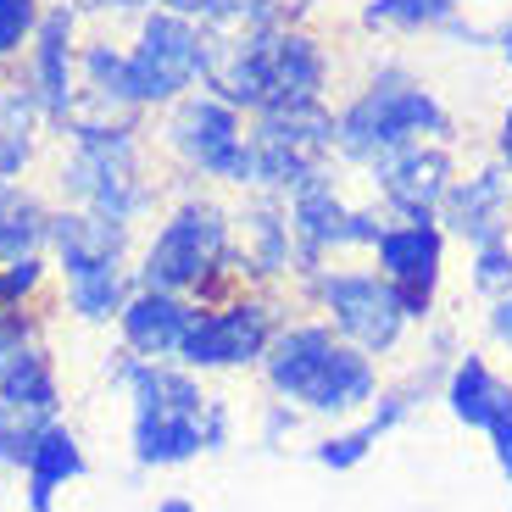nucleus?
<instances>
[{
    "instance_id": "f257e3e1",
    "label": "nucleus",
    "mask_w": 512,
    "mask_h": 512,
    "mask_svg": "<svg viewBox=\"0 0 512 512\" xmlns=\"http://www.w3.org/2000/svg\"><path fill=\"white\" fill-rule=\"evenodd\" d=\"M201 90L223 95L245 117L273 106L329 101L334 90V51L318 28L290 23H229L206 28Z\"/></svg>"
},
{
    "instance_id": "f03ea898",
    "label": "nucleus",
    "mask_w": 512,
    "mask_h": 512,
    "mask_svg": "<svg viewBox=\"0 0 512 512\" xmlns=\"http://www.w3.org/2000/svg\"><path fill=\"white\" fill-rule=\"evenodd\" d=\"M134 284L190 295L195 307L251 290L240 262H234V206L218 201L212 190L184 184L156 218V229L145 234V245L134 251Z\"/></svg>"
},
{
    "instance_id": "7ed1b4c3",
    "label": "nucleus",
    "mask_w": 512,
    "mask_h": 512,
    "mask_svg": "<svg viewBox=\"0 0 512 512\" xmlns=\"http://www.w3.org/2000/svg\"><path fill=\"white\" fill-rule=\"evenodd\" d=\"M268 396L301 407L307 418H351L368 412L373 396L384 390L379 357L357 351L351 340L334 334V323L323 318H284L273 346L256 362Z\"/></svg>"
},
{
    "instance_id": "20e7f679",
    "label": "nucleus",
    "mask_w": 512,
    "mask_h": 512,
    "mask_svg": "<svg viewBox=\"0 0 512 512\" xmlns=\"http://www.w3.org/2000/svg\"><path fill=\"white\" fill-rule=\"evenodd\" d=\"M423 140L457 145V117L407 62H379L346 101L334 106V156L351 173H368L384 156Z\"/></svg>"
},
{
    "instance_id": "39448f33",
    "label": "nucleus",
    "mask_w": 512,
    "mask_h": 512,
    "mask_svg": "<svg viewBox=\"0 0 512 512\" xmlns=\"http://www.w3.org/2000/svg\"><path fill=\"white\" fill-rule=\"evenodd\" d=\"M56 206H90L112 223L140 229L167 195L156 140L145 128L134 134H101V140H62V156L51 167Z\"/></svg>"
},
{
    "instance_id": "423d86ee",
    "label": "nucleus",
    "mask_w": 512,
    "mask_h": 512,
    "mask_svg": "<svg viewBox=\"0 0 512 512\" xmlns=\"http://www.w3.org/2000/svg\"><path fill=\"white\" fill-rule=\"evenodd\" d=\"M156 156L173 162V179L223 184L234 195L262 190L251 151V117L212 90H190L184 101L167 106L162 123H156Z\"/></svg>"
},
{
    "instance_id": "0eeeda50",
    "label": "nucleus",
    "mask_w": 512,
    "mask_h": 512,
    "mask_svg": "<svg viewBox=\"0 0 512 512\" xmlns=\"http://www.w3.org/2000/svg\"><path fill=\"white\" fill-rule=\"evenodd\" d=\"M346 173L351 167H323V173H312L307 184H295L290 195H284V206H290V229H295V279L290 290H301L307 279H318L329 262H340V256L351 251H373L384 234V206L373 201H357V195L346 190Z\"/></svg>"
},
{
    "instance_id": "6e6552de",
    "label": "nucleus",
    "mask_w": 512,
    "mask_h": 512,
    "mask_svg": "<svg viewBox=\"0 0 512 512\" xmlns=\"http://www.w3.org/2000/svg\"><path fill=\"white\" fill-rule=\"evenodd\" d=\"M307 312H318L323 323H334L340 340H351L368 357H396L407 340V312H401L396 284L379 268H351V262H329L318 279H307L301 290H290Z\"/></svg>"
},
{
    "instance_id": "1a4fd4ad",
    "label": "nucleus",
    "mask_w": 512,
    "mask_h": 512,
    "mask_svg": "<svg viewBox=\"0 0 512 512\" xmlns=\"http://www.w3.org/2000/svg\"><path fill=\"white\" fill-rule=\"evenodd\" d=\"M284 318H290L284 290H240L229 301L195 307L190 334H184V346L173 362H184L201 379H212V373H245L262 362V351L273 346V334H279Z\"/></svg>"
},
{
    "instance_id": "9d476101",
    "label": "nucleus",
    "mask_w": 512,
    "mask_h": 512,
    "mask_svg": "<svg viewBox=\"0 0 512 512\" xmlns=\"http://www.w3.org/2000/svg\"><path fill=\"white\" fill-rule=\"evenodd\" d=\"M201 62H206V28L184 12L151 6L134 17V39H128V84L145 112H167L190 90H201Z\"/></svg>"
},
{
    "instance_id": "9b49d317",
    "label": "nucleus",
    "mask_w": 512,
    "mask_h": 512,
    "mask_svg": "<svg viewBox=\"0 0 512 512\" xmlns=\"http://www.w3.org/2000/svg\"><path fill=\"white\" fill-rule=\"evenodd\" d=\"M251 151H256V179L262 190L290 195L312 173L334 167V106L307 101V106H273L251 117Z\"/></svg>"
},
{
    "instance_id": "f8f14e48",
    "label": "nucleus",
    "mask_w": 512,
    "mask_h": 512,
    "mask_svg": "<svg viewBox=\"0 0 512 512\" xmlns=\"http://www.w3.org/2000/svg\"><path fill=\"white\" fill-rule=\"evenodd\" d=\"M446 245H451V234L440 229L435 218H423V223L390 218V223H384V234H379V245L368 251L373 268L396 284L407 323H423V329L435 323L440 284H446Z\"/></svg>"
},
{
    "instance_id": "ddd939ff",
    "label": "nucleus",
    "mask_w": 512,
    "mask_h": 512,
    "mask_svg": "<svg viewBox=\"0 0 512 512\" xmlns=\"http://www.w3.org/2000/svg\"><path fill=\"white\" fill-rule=\"evenodd\" d=\"M457 173H462L457 145L423 140V145H407V151L384 156L379 167H368V195L384 206V218H401V223L435 218L440 223V201L457 184Z\"/></svg>"
},
{
    "instance_id": "4468645a",
    "label": "nucleus",
    "mask_w": 512,
    "mask_h": 512,
    "mask_svg": "<svg viewBox=\"0 0 512 512\" xmlns=\"http://www.w3.org/2000/svg\"><path fill=\"white\" fill-rule=\"evenodd\" d=\"M78 45H84V12L73 0H45L39 12V28L28 39V51L17 56V73L34 84V95L51 112V128L62 134L67 112H73L78 95Z\"/></svg>"
},
{
    "instance_id": "2eb2a0df",
    "label": "nucleus",
    "mask_w": 512,
    "mask_h": 512,
    "mask_svg": "<svg viewBox=\"0 0 512 512\" xmlns=\"http://www.w3.org/2000/svg\"><path fill=\"white\" fill-rule=\"evenodd\" d=\"M234 262L251 290H290L295 279V229L290 206L273 190H245L234 201Z\"/></svg>"
},
{
    "instance_id": "dca6fc26",
    "label": "nucleus",
    "mask_w": 512,
    "mask_h": 512,
    "mask_svg": "<svg viewBox=\"0 0 512 512\" xmlns=\"http://www.w3.org/2000/svg\"><path fill=\"white\" fill-rule=\"evenodd\" d=\"M440 229L462 245H485L496 234H512V173L496 156L457 173V184L440 201Z\"/></svg>"
},
{
    "instance_id": "f3484780",
    "label": "nucleus",
    "mask_w": 512,
    "mask_h": 512,
    "mask_svg": "<svg viewBox=\"0 0 512 512\" xmlns=\"http://www.w3.org/2000/svg\"><path fill=\"white\" fill-rule=\"evenodd\" d=\"M134 251H140V240H134L128 223H112L101 212H90V206H56L51 212V245H45V256H51L56 279L84 273V268L134 262Z\"/></svg>"
},
{
    "instance_id": "a211bd4d",
    "label": "nucleus",
    "mask_w": 512,
    "mask_h": 512,
    "mask_svg": "<svg viewBox=\"0 0 512 512\" xmlns=\"http://www.w3.org/2000/svg\"><path fill=\"white\" fill-rule=\"evenodd\" d=\"M195 318V301L190 295H173V290H134L128 307L117 312V346H128L134 357H151V362H173L190 334Z\"/></svg>"
},
{
    "instance_id": "6ab92c4d",
    "label": "nucleus",
    "mask_w": 512,
    "mask_h": 512,
    "mask_svg": "<svg viewBox=\"0 0 512 512\" xmlns=\"http://www.w3.org/2000/svg\"><path fill=\"white\" fill-rule=\"evenodd\" d=\"M51 140H56L51 112L12 62V78L0 84V179H28Z\"/></svg>"
},
{
    "instance_id": "aec40b11",
    "label": "nucleus",
    "mask_w": 512,
    "mask_h": 512,
    "mask_svg": "<svg viewBox=\"0 0 512 512\" xmlns=\"http://www.w3.org/2000/svg\"><path fill=\"white\" fill-rule=\"evenodd\" d=\"M62 407L67 401H62V373H56L51 340L0 357V412L28 418V423H56Z\"/></svg>"
},
{
    "instance_id": "412c9836",
    "label": "nucleus",
    "mask_w": 512,
    "mask_h": 512,
    "mask_svg": "<svg viewBox=\"0 0 512 512\" xmlns=\"http://www.w3.org/2000/svg\"><path fill=\"white\" fill-rule=\"evenodd\" d=\"M84 474H90V457H84V440L73 435V423L67 418L45 423L28 468L17 474L23 479V507L28 512H56V496H62L67 485H78Z\"/></svg>"
},
{
    "instance_id": "4be33fe9",
    "label": "nucleus",
    "mask_w": 512,
    "mask_h": 512,
    "mask_svg": "<svg viewBox=\"0 0 512 512\" xmlns=\"http://www.w3.org/2000/svg\"><path fill=\"white\" fill-rule=\"evenodd\" d=\"M507 390H512V379H501L496 362H490L485 351L462 346L457 357H451V368H446L440 401H446V412L462 423V429H479V435H485L490 418H496L501 401H507Z\"/></svg>"
},
{
    "instance_id": "5701e85b",
    "label": "nucleus",
    "mask_w": 512,
    "mask_h": 512,
    "mask_svg": "<svg viewBox=\"0 0 512 512\" xmlns=\"http://www.w3.org/2000/svg\"><path fill=\"white\" fill-rule=\"evenodd\" d=\"M128 457L145 474L162 468H190L201 451V418H179V412H128Z\"/></svg>"
},
{
    "instance_id": "b1692460",
    "label": "nucleus",
    "mask_w": 512,
    "mask_h": 512,
    "mask_svg": "<svg viewBox=\"0 0 512 512\" xmlns=\"http://www.w3.org/2000/svg\"><path fill=\"white\" fill-rule=\"evenodd\" d=\"M140 290L134 284V262H112V268H84V273H67L56 279V301L73 323L84 329H106L117 323V312L128 307V295Z\"/></svg>"
},
{
    "instance_id": "393cba45",
    "label": "nucleus",
    "mask_w": 512,
    "mask_h": 512,
    "mask_svg": "<svg viewBox=\"0 0 512 512\" xmlns=\"http://www.w3.org/2000/svg\"><path fill=\"white\" fill-rule=\"evenodd\" d=\"M51 212L45 190L23 179H0V262H17V256H45L51 245Z\"/></svg>"
},
{
    "instance_id": "a878e982",
    "label": "nucleus",
    "mask_w": 512,
    "mask_h": 512,
    "mask_svg": "<svg viewBox=\"0 0 512 512\" xmlns=\"http://www.w3.org/2000/svg\"><path fill=\"white\" fill-rule=\"evenodd\" d=\"M451 17H462V0H362L357 6L362 34H390V39L440 34Z\"/></svg>"
},
{
    "instance_id": "bb28decb",
    "label": "nucleus",
    "mask_w": 512,
    "mask_h": 512,
    "mask_svg": "<svg viewBox=\"0 0 512 512\" xmlns=\"http://www.w3.org/2000/svg\"><path fill=\"white\" fill-rule=\"evenodd\" d=\"M468 290L479 301L512 295V234H496L485 245H468Z\"/></svg>"
},
{
    "instance_id": "cd10ccee",
    "label": "nucleus",
    "mask_w": 512,
    "mask_h": 512,
    "mask_svg": "<svg viewBox=\"0 0 512 512\" xmlns=\"http://www.w3.org/2000/svg\"><path fill=\"white\" fill-rule=\"evenodd\" d=\"M373 446H379V435H373L368 423H346V429H329V435L312 440L307 457L318 468H329V474H351V468H362L373 457Z\"/></svg>"
},
{
    "instance_id": "c85d7f7f",
    "label": "nucleus",
    "mask_w": 512,
    "mask_h": 512,
    "mask_svg": "<svg viewBox=\"0 0 512 512\" xmlns=\"http://www.w3.org/2000/svg\"><path fill=\"white\" fill-rule=\"evenodd\" d=\"M62 301H34V307H12L0 312V357H12L23 346H45V329H51V312Z\"/></svg>"
},
{
    "instance_id": "c756f323",
    "label": "nucleus",
    "mask_w": 512,
    "mask_h": 512,
    "mask_svg": "<svg viewBox=\"0 0 512 512\" xmlns=\"http://www.w3.org/2000/svg\"><path fill=\"white\" fill-rule=\"evenodd\" d=\"M39 12H45V0H0V56L17 62L28 51V39L39 28Z\"/></svg>"
},
{
    "instance_id": "7c9ffc66",
    "label": "nucleus",
    "mask_w": 512,
    "mask_h": 512,
    "mask_svg": "<svg viewBox=\"0 0 512 512\" xmlns=\"http://www.w3.org/2000/svg\"><path fill=\"white\" fill-rule=\"evenodd\" d=\"M39 429H45V423H28V418L0 412V474H23L28 457H34V446H39Z\"/></svg>"
},
{
    "instance_id": "2f4dec72",
    "label": "nucleus",
    "mask_w": 512,
    "mask_h": 512,
    "mask_svg": "<svg viewBox=\"0 0 512 512\" xmlns=\"http://www.w3.org/2000/svg\"><path fill=\"white\" fill-rule=\"evenodd\" d=\"M301 423H307V412L273 396V401H262V423H256V440H262L268 451H284L295 435H301Z\"/></svg>"
},
{
    "instance_id": "473e14b6",
    "label": "nucleus",
    "mask_w": 512,
    "mask_h": 512,
    "mask_svg": "<svg viewBox=\"0 0 512 512\" xmlns=\"http://www.w3.org/2000/svg\"><path fill=\"white\" fill-rule=\"evenodd\" d=\"M234 446V407L229 396H206V412H201V451L206 457H223Z\"/></svg>"
},
{
    "instance_id": "72a5a7b5",
    "label": "nucleus",
    "mask_w": 512,
    "mask_h": 512,
    "mask_svg": "<svg viewBox=\"0 0 512 512\" xmlns=\"http://www.w3.org/2000/svg\"><path fill=\"white\" fill-rule=\"evenodd\" d=\"M84 17H101V23H134V17H145L151 6H162V0H73Z\"/></svg>"
},
{
    "instance_id": "f704fd0d",
    "label": "nucleus",
    "mask_w": 512,
    "mask_h": 512,
    "mask_svg": "<svg viewBox=\"0 0 512 512\" xmlns=\"http://www.w3.org/2000/svg\"><path fill=\"white\" fill-rule=\"evenodd\" d=\"M485 334H490V346H501L512 357V295L485 301Z\"/></svg>"
},
{
    "instance_id": "c9c22d12",
    "label": "nucleus",
    "mask_w": 512,
    "mask_h": 512,
    "mask_svg": "<svg viewBox=\"0 0 512 512\" xmlns=\"http://www.w3.org/2000/svg\"><path fill=\"white\" fill-rule=\"evenodd\" d=\"M490 156L512 173V101L501 106V123H496V134H490Z\"/></svg>"
},
{
    "instance_id": "e433bc0d",
    "label": "nucleus",
    "mask_w": 512,
    "mask_h": 512,
    "mask_svg": "<svg viewBox=\"0 0 512 512\" xmlns=\"http://www.w3.org/2000/svg\"><path fill=\"white\" fill-rule=\"evenodd\" d=\"M485 440H490V446H512V390H507V401H501V412L490 418Z\"/></svg>"
},
{
    "instance_id": "4c0bfd02",
    "label": "nucleus",
    "mask_w": 512,
    "mask_h": 512,
    "mask_svg": "<svg viewBox=\"0 0 512 512\" xmlns=\"http://www.w3.org/2000/svg\"><path fill=\"white\" fill-rule=\"evenodd\" d=\"M490 51H496V56H501V67L512 73V12L496 23V39H490Z\"/></svg>"
},
{
    "instance_id": "58836bf2",
    "label": "nucleus",
    "mask_w": 512,
    "mask_h": 512,
    "mask_svg": "<svg viewBox=\"0 0 512 512\" xmlns=\"http://www.w3.org/2000/svg\"><path fill=\"white\" fill-rule=\"evenodd\" d=\"M156 512H195V501L190 496H162V501H156Z\"/></svg>"
},
{
    "instance_id": "ea45409f",
    "label": "nucleus",
    "mask_w": 512,
    "mask_h": 512,
    "mask_svg": "<svg viewBox=\"0 0 512 512\" xmlns=\"http://www.w3.org/2000/svg\"><path fill=\"white\" fill-rule=\"evenodd\" d=\"M490 457H496L501 479H512V446H490Z\"/></svg>"
},
{
    "instance_id": "a19ab883",
    "label": "nucleus",
    "mask_w": 512,
    "mask_h": 512,
    "mask_svg": "<svg viewBox=\"0 0 512 512\" xmlns=\"http://www.w3.org/2000/svg\"><path fill=\"white\" fill-rule=\"evenodd\" d=\"M17 301H12V284H6V268H0V312H12Z\"/></svg>"
},
{
    "instance_id": "79ce46f5",
    "label": "nucleus",
    "mask_w": 512,
    "mask_h": 512,
    "mask_svg": "<svg viewBox=\"0 0 512 512\" xmlns=\"http://www.w3.org/2000/svg\"><path fill=\"white\" fill-rule=\"evenodd\" d=\"M6 78H12V62H6V56H0V84H6Z\"/></svg>"
}]
</instances>
